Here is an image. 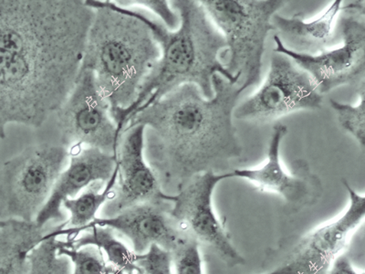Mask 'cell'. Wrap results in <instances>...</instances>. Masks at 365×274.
<instances>
[{
	"instance_id": "e0dca14e",
	"label": "cell",
	"mask_w": 365,
	"mask_h": 274,
	"mask_svg": "<svg viewBox=\"0 0 365 274\" xmlns=\"http://www.w3.org/2000/svg\"><path fill=\"white\" fill-rule=\"evenodd\" d=\"M46 233L35 221L6 220L0 228V274H29V255Z\"/></svg>"
},
{
	"instance_id": "7402d4cb",
	"label": "cell",
	"mask_w": 365,
	"mask_h": 274,
	"mask_svg": "<svg viewBox=\"0 0 365 274\" xmlns=\"http://www.w3.org/2000/svg\"><path fill=\"white\" fill-rule=\"evenodd\" d=\"M58 254L71 260L73 266L71 274H112L115 269L107 263L102 251L94 246L73 249L65 246L63 240L61 239Z\"/></svg>"
},
{
	"instance_id": "3957f363",
	"label": "cell",
	"mask_w": 365,
	"mask_h": 274,
	"mask_svg": "<svg viewBox=\"0 0 365 274\" xmlns=\"http://www.w3.org/2000/svg\"><path fill=\"white\" fill-rule=\"evenodd\" d=\"M171 6L179 17V25L175 31L139 9L122 6L148 26L161 51V56L143 81L135 103L125 114L123 128L127 120L137 111L145 108L184 84H194L203 97L210 99L214 94L212 79L215 75H220L230 83H239L222 63L227 49L224 36L200 1L175 0Z\"/></svg>"
},
{
	"instance_id": "5bb4252c",
	"label": "cell",
	"mask_w": 365,
	"mask_h": 274,
	"mask_svg": "<svg viewBox=\"0 0 365 274\" xmlns=\"http://www.w3.org/2000/svg\"><path fill=\"white\" fill-rule=\"evenodd\" d=\"M171 208V202L166 201L135 205L113 217H98L81 233L93 225L108 227L131 241L137 255L154 245L171 253L187 235L172 217Z\"/></svg>"
},
{
	"instance_id": "44dd1931",
	"label": "cell",
	"mask_w": 365,
	"mask_h": 274,
	"mask_svg": "<svg viewBox=\"0 0 365 274\" xmlns=\"http://www.w3.org/2000/svg\"><path fill=\"white\" fill-rule=\"evenodd\" d=\"M359 102L356 106L331 99V108L336 113L337 120L342 129L354 137L361 151L365 149V81L358 86Z\"/></svg>"
},
{
	"instance_id": "30bf717a",
	"label": "cell",
	"mask_w": 365,
	"mask_h": 274,
	"mask_svg": "<svg viewBox=\"0 0 365 274\" xmlns=\"http://www.w3.org/2000/svg\"><path fill=\"white\" fill-rule=\"evenodd\" d=\"M231 178L230 172H205L195 176L173 195L171 215L182 230L198 244L210 248L226 265L242 266L245 259L231 243L230 235L213 207L215 189Z\"/></svg>"
},
{
	"instance_id": "603a6c76",
	"label": "cell",
	"mask_w": 365,
	"mask_h": 274,
	"mask_svg": "<svg viewBox=\"0 0 365 274\" xmlns=\"http://www.w3.org/2000/svg\"><path fill=\"white\" fill-rule=\"evenodd\" d=\"M173 273L204 274L200 244L187 235L171 253Z\"/></svg>"
},
{
	"instance_id": "83f0119b",
	"label": "cell",
	"mask_w": 365,
	"mask_h": 274,
	"mask_svg": "<svg viewBox=\"0 0 365 274\" xmlns=\"http://www.w3.org/2000/svg\"><path fill=\"white\" fill-rule=\"evenodd\" d=\"M5 221L0 220V228H2L3 225H4Z\"/></svg>"
},
{
	"instance_id": "4316f807",
	"label": "cell",
	"mask_w": 365,
	"mask_h": 274,
	"mask_svg": "<svg viewBox=\"0 0 365 274\" xmlns=\"http://www.w3.org/2000/svg\"><path fill=\"white\" fill-rule=\"evenodd\" d=\"M112 274H148L145 270L139 266L138 264H135V266L130 269L125 270H116L114 269Z\"/></svg>"
},
{
	"instance_id": "2e32d148",
	"label": "cell",
	"mask_w": 365,
	"mask_h": 274,
	"mask_svg": "<svg viewBox=\"0 0 365 274\" xmlns=\"http://www.w3.org/2000/svg\"><path fill=\"white\" fill-rule=\"evenodd\" d=\"M345 9L341 0H334L319 17L305 21L302 13L292 17L276 14L272 18L274 31L285 47L297 52L318 54L327 50L335 41L339 16Z\"/></svg>"
},
{
	"instance_id": "d4e9b609",
	"label": "cell",
	"mask_w": 365,
	"mask_h": 274,
	"mask_svg": "<svg viewBox=\"0 0 365 274\" xmlns=\"http://www.w3.org/2000/svg\"><path fill=\"white\" fill-rule=\"evenodd\" d=\"M116 2V1H115ZM117 3V2H116ZM129 5H120L125 6V8H145L148 9L149 11L155 13L162 19L163 24L170 31H175L179 25V17L177 11L171 8V5L168 1H133L129 2Z\"/></svg>"
},
{
	"instance_id": "d6986e66",
	"label": "cell",
	"mask_w": 365,
	"mask_h": 274,
	"mask_svg": "<svg viewBox=\"0 0 365 274\" xmlns=\"http://www.w3.org/2000/svg\"><path fill=\"white\" fill-rule=\"evenodd\" d=\"M63 244L73 249L86 246L96 247L102 251L107 263L116 270L130 269L136 264V254L108 227L93 225L78 236L63 240Z\"/></svg>"
},
{
	"instance_id": "7a4b0ae2",
	"label": "cell",
	"mask_w": 365,
	"mask_h": 274,
	"mask_svg": "<svg viewBox=\"0 0 365 274\" xmlns=\"http://www.w3.org/2000/svg\"><path fill=\"white\" fill-rule=\"evenodd\" d=\"M212 84L210 99L194 84H184L127 120L125 128L145 127L146 161L164 191L178 193L205 172L226 173L242 156L233 113L246 90L217 74Z\"/></svg>"
},
{
	"instance_id": "484cf974",
	"label": "cell",
	"mask_w": 365,
	"mask_h": 274,
	"mask_svg": "<svg viewBox=\"0 0 365 274\" xmlns=\"http://www.w3.org/2000/svg\"><path fill=\"white\" fill-rule=\"evenodd\" d=\"M328 274H365L355 270L346 256L340 255L334 260Z\"/></svg>"
},
{
	"instance_id": "ac0fdd59",
	"label": "cell",
	"mask_w": 365,
	"mask_h": 274,
	"mask_svg": "<svg viewBox=\"0 0 365 274\" xmlns=\"http://www.w3.org/2000/svg\"><path fill=\"white\" fill-rule=\"evenodd\" d=\"M117 179V168L113 177L107 183L96 182L84 189L74 198H68L63 204V208L68 212V220L61 223L53 230L46 233L45 238H73L81 233L88 225L96 220L98 212L112 197Z\"/></svg>"
},
{
	"instance_id": "8fae6325",
	"label": "cell",
	"mask_w": 365,
	"mask_h": 274,
	"mask_svg": "<svg viewBox=\"0 0 365 274\" xmlns=\"http://www.w3.org/2000/svg\"><path fill=\"white\" fill-rule=\"evenodd\" d=\"M349 205L342 213L306 235L284 262L264 274H328L348 240L364 223L365 197L342 181Z\"/></svg>"
},
{
	"instance_id": "5b68a950",
	"label": "cell",
	"mask_w": 365,
	"mask_h": 274,
	"mask_svg": "<svg viewBox=\"0 0 365 274\" xmlns=\"http://www.w3.org/2000/svg\"><path fill=\"white\" fill-rule=\"evenodd\" d=\"M205 11L226 41L222 63L244 89L262 77L266 40L274 31L272 18L286 5L282 0H202Z\"/></svg>"
},
{
	"instance_id": "4fadbf2b",
	"label": "cell",
	"mask_w": 365,
	"mask_h": 274,
	"mask_svg": "<svg viewBox=\"0 0 365 274\" xmlns=\"http://www.w3.org/2000/svg\"><path fill=\"white\" fill-rule=\"evenodd\" d=\"M288 128L282 123L274 126L265 162L259 168L234 169L231 178L245 179L262 192L279 195L292 208L312 205L322 195V183L304 159L292 162V172L286 171L280 160V148Z\"/></svg>"
},
{
	"instance_id": "6da1fadb",
	"label": "cell",
	"mask_w": 365,
	"mask_h": 274,
	"mask_svg": "<svg viewBox=\"0 0 365 274\" xmlns=\"http://www.w3.org/2000/svg\"><path fill=\"white\" fill-rule=\"evenodd\" d=\"M93 9L81 0H0V139L38 128L79 75Z\"/></svg>"
},
{
	"instance_id": "9a60e30c",
	"label": "cell",
	"mask_w": 365,
	"mask_h": 274,
	"mask_svg": "<svg viewBox=\"0 0 365 274\" xmlns=\"http://www.w3.org/2000/svg\"><path fill=\"white\" fill-rule=\"evenodd\" d=\"M68 165L61 171L50 198L36 218L35 223L41 228L65 220L63 204L68 198H76L96 182L107 183L113 177L116 166V156L94 148H77L68 152Z\"/></svg>"
},
{
	"instance_id": "cb8c5ba5",
	"label": "cell",
	"mask_w": 365,
	"mask_h": 274,
	"mask_svg": "<svg viewBox=\"0 0 365 274\" xmlns=\"http://www.w3.org/2000/svg\"><path fill=\"white\" fill-rule=\"evenodd\" d=\"M135 263L148 274H174L171 253L158 246H152L140 255L136 254Z\"/></svg>"
},
{
	"instance_id": "7c38bea8",
	"label": "cell",
	"mask_w": 365,
	"mask_h": 274,
	"mask_svg": "<svg viewBox=\"0 0 365 274\" xmlns=\"http://www.w3.org/2000/svg\"><path fill=\"white\" fill-rule=\"evenodd\" d=\"M145 127L127 126L120 133L116 149L117 179L112 197L102 208V217L115 216L120 212L146 203L171 202L173 195L165 193L145 155Z\"/></svg>"
},
{
	"instance_id": "8992f818",
	"label": "cell",
	"mask_w": 365,
	"mask_h": 274,
	"mask_svg": "<svg viewBox=\"0 0 365 274\" xmlns=\"http://www.w3.org/2000/svg\"><path fill=\"white\" fill-rule=\"evenodd\" d=\"M64 146H29L0 168V220L34 223L66 168Z\"/></svg>"
},
{
	"instance_id": "ba28073f",
	"label": "cell",
	"mask_w": 365,
	"mask_h": 274,
	"mask_svg": "<svg viewBox=\"0 0 365 274\" xmlns=\"http://www.w3.org/2000/svg\"><path fill=\"white\" fill-rule=\"evenodd\" d=\"M324 96L312 77L285 55L274 52L265 81L234 110L237 120L270 122L298 111L322 108Z\"/></svg>"
},
{
	"instance_id": "9c48e42d",
	"label": "cell",
	"mask_w": 365,
	"mask_h": 274,
	"mask_svg": "<svg viewBox=\"0 0 365 274\" xmlns=\"http://www.w3.org/2000/svg\"><path fill=\"white\" fill-rule=\"evenodd\" d=\"M55 113L61 142L67 149L94 148L116 154L117 126L91 71L81 68L73 90Z\"/></svg>"
},
{
	"instance_id": "277c9868",
	"label": "cell",
	"mask_w": 365,
	"mask_h": 274,
	"mask_svg": "<svg viewBox=\"0 0 365 274\" xmlns=\"http://www.w3.org/2000/svg\"><path fill=\"white\" fill-rule=\"evenodd\" d=\"M86 3L93 9L94 15L81 68L91 71L96 77L109 103L120 139L125 114L135 103L161 51L148 26L115 1Z\"/></svg>"
},
{
	"instance_id": "52a82bcc",
	"label": "cell",
	"mask_w": 365,
	"mask_h": 274,
	"mask_svg": "<svg viewBox=\"0 0 365 274\" xmlns=\"http://www.w3.org/2000/svg\"><path fill=\"white\" fill-rule=\"evenodd\" d=\"M351 1L345 4L337 21L342 44L318 54L297 52L285 47L274 36V52L285 55L305 71L324 96L335 88L360 86L365 75V4Z\"/></svg>"
},
{
	"instance_id": "ffe728a7",
	"label": "cell",
	"mask_w": 365,
	"mask_h": 274,
	"mask_svg": "<svg viewBox=\"0 0 365 274\" xmlns=\"http://www.w3.org/2000/svg\"><path fill=\"white\" fill-rule=\"evenodd\" d=\"M61 239L45 238L29 255V274H71L73 266L67 257L58 255Z\"/></svg>"
}]
</instances>
